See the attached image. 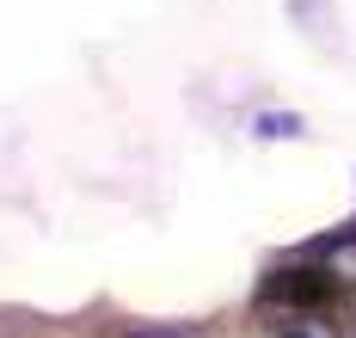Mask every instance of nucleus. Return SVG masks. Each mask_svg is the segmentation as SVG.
Returning <instances> with one entry per match:
<instances>
[{
    "instance_id": "f257e3e1",
    "label": "nucleus",
    "mask_w": 356,
    "mask_h": 338,
    "mask_svg": "<svg viewBox=\"0 0 356 338\" xmlns=\"http://www.w3.org/2000/svg\"><path fill=\"white\" fill-rule=\"evenodd\" d=\"M277 338H338V332L325 326L320 314H289L283 326H277Z\"/></svg>"
},
{
    "instance_id": "f03ea898",
    "label": "nucleus",
    "mask_w": 356,
    "mask_h": 338,
    "mask_svg": "<svg viewBox=\"0 0 356 338\" xmlns=\"http://www.w3.org/2000/svg\"><path fill=\"white\" fill-rule=\"evenodd\" d=\"M142 338H184V332H142Z\"/></svg>"
}]
</instances>
